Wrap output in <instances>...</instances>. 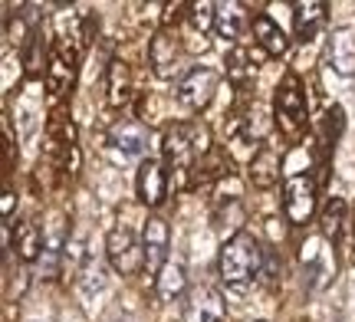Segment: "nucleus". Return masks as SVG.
<instances>
[{
  "label": "nucleus",
  "instance_id": "obj_1",
  "mask_svg": "<svg viewBox=\"0 0 355 322\" xmlns=\"http://www.w3.org/2000/svg\"><path fill=\"white\" fill-rule=\"evenodd\" d=\"M263 250H260V244H257L250 233H234L227 244L220 247V260H217V267H220V280L227 286H237V289H243V286L254 280L257 273L263 270Z\"/></svg>",
  "mask_w": 355,
  "mask_h": 322
},
{
  "label": "nucleus",
  "instance_id": "obj_2",
  "mask_svg": "<svg viewBox=\"0 0 355 322\" xmlns=\"http://www.w3.org/2000/svg\"><path fill=\"white\" fill-rule=\"evenodd\" d=\"M273 116H277V129L296 142L306 132V122H309V105H306V92L303 82L296 73H286L277 86V99H273Z\"/></svg>",
  "mask_w": 355,
  "mask_h": 322
},
{
  "label": "nucleus",
  "instance_id": "obj_3",
  "mask_svg": "<svg viewBox=\"0 0 355 322\" xmlns=\"http://www.w3.org/2000/svg\"><path fill=\"white\" fill-rule=\"evenodd\" d=\"M105 260L122 276H135V273L145 270V247H141V240L135 237L132 227L119 224V227L109 231V237H105Z\"/></svg>",
  "mask_w": 355,
  "mask_h": 322
},
{
  "label": "nucleus",
  "instance_id": "obj_4",
  "mask_svg": "<svg viewBox=\"0 0 355 322\" xmlns=\"http://www.w3.org/2000/svg\"><path fill=\"white\" fill-rule=\"evenodd\" d=\"M217 82H220L217 69H211V66H191L188 73L178 79V89H175L178 102L184 109H191V112H201L214 99Z\"/></svg>",
  "mask_w": 355,
  "mask_h": 322
},
{
  "label": "nucleus",
  "instance_id": "obj_5",
  "mask_svg": "<svg viewBox=\"0 0 355 322\" xmlns=\"http://www.w3.org/2000/svg\"><path fill=\"white\" fill-rule=\"evenodd\" d=\"M286 217L293 224H306L316 214V181L309 175H293L286 181Z\"/></svg>",
  "mask_w": 355,
  "mask_h": 322
},
{
  "label": "nucleus",
  "instance_id": "obj_6",
  "mask_svg": "<svg viewBox=\"0 0 355 322\" xmlns=\"http://www.w3.org/2000/svg\"><path fill=\"white\" fill-rule=\"evenodd\" d=\"M135 191H139V201L145 207L165 204L168 175H165V165H162L158 158H145V161L139 165V175H135Z\"/></svg>",
  "mask_w": 355,
  "mask_h": 322
},
{
  "label": "nucleus",
  "instance_id": "obj_7",
  "mask_svg": "<svg viewBox=\"0 0 355 322\" xmlns=\"http://www.w3.org/2000/svg\"><path fill=\"white\" fill-rule=\"evenodd\" d=\"M168 224L162 217H148L141 224V247H145V270L148 273H162V267L168 263Z\"/></svg>",
  "mask_w": 355,
  "mask_h": 322
},
{
  "label": "nucleus",
  "instance_id": "obj_8",
  "mask_svg": "<svg viewBox=\"0 0 355 322\" xmlns=\"http://www.w3.org/2000/svg\"><path fill=\"white\" fill-rule=\"evenodd\" d=\"M162 148H165L168 168L178 171V175H184V171L191 168V158L198 155V148H194V135H191V125H171V129L165 132Z\"/></svg>",
  "mask_w": 355,
  "mask_h": 322
},
{
  "label": "nucleus",
  "instance_id": "obj_9",
  "mask_svg": "<svg viewBox=\"0 0 355 322\" xmlns=\"http://www.w3.org/2000/svg\"><path fill=\"white\" fill-rule=\"evenodd\" d=\"M181 39H178L175 30H158L152 37V43H148V63H152V69L158 73V76H171L178 66V56H181V46H178Z\"/></svg>",
  "mask_w": 355,
  "mask_h": 322
},
{
  "label": "nucleus",
  "instance_id": "obj_10",
  "mask_svg": "<svg viewBox=\"0 0 355 322\" xmlns=\"http://www.w3.org/2000/svg\"><path fill=\"white\" fill-rule=\"evenodd\" d=\"M109 142L112 148H119L122 155H145L148 148V129L141 122H115L112 132H109Z\"/></svg>",
  "mask_w": 355,
  "mask_h": 322
},
{
  "label": "nucleus",
  "instance_id": "obj_11",
  "mask_svg": "<svg viewBox=\"0 0 355 322\" xmlns=\"http://www.w3.org/2000/svg\"><path fill=\"white\" fill-rule=\"evenodd\" d=\"M184 286H188V273H184V263H178V260H168L162 273L155 276V293L162 303H175L184 293Z\"/></svg>",
  "mask_w": 355,
  "mask_h": 322
},
{
  "label": "nucleus",
  "instance_id": "obj_12",
  "mask_svg": "<svg viewBox=\"0 0 355 322\" xmlns=\"http://www.w3.org/2000/svg\"><path fill=\"white\" fill-rule=\"evenodd\" d=\"M279 178V152L270 145H260L250 158V181L257 188H270Z\"/></svg>",
  "mask_w": 355,
  "mask_h": 322
},
{
  "label": "nucleus",
  "instance_id": "obj_13",
  "mask_svg": "<svg viewBox=\"0 0 355 322\" xmlns=\"http://www.w3.org/2000/svg\"><path fill=\"white\" fill-rule=\"evenodd\" d=\"M329 60L332 69L339 76H352L355 73V30H339L329 43Z\"/></svg>",
  "mask_w": 355,
  "mask_h": 322
},
{
  "label": "nucleus",
  "instance_id": "obj_14",
  "mask_svg": "<svg viewBox=\"0 0 355 322\" xmlns=\"http://www.w3.org/2000/svg\"><path fill=\"white\" fill-rule=\"evenodd\" d=\"M254 37L257 43H260V50L266 53V56H283L286 53V33L279 30V24H273L266 13H260V17H254Z\"/></svg>",
  "mask_w": 355,
  "mask_h": 322
},
{
  "label": "nucleus",
  "instance_id": "obj_15",
  "mask_svg": "<svg viewBox=\"0 0 355 322\" xmlns=\"http://www.w3.org/2000/svg\"><path fill=\"white\" fill-rule=\"evenodd\" d=\"M105 96H109V105H125L128 96H132V69L122 60H112L109 63V73H105Z\"/></svg>",
  "mask_w": 355,
  "mask_h": 322
},
{
  "label": "nucleus",
  "instance_id": "obj_16",
  "mask_svg": "<svg viewBox=\"0 0 355 322\" xmlns=\"http://www.w3.org/2000/svg\"><path fill=\"white\" fill-rule=\"evenodd\" d=\"M293 13H296V37H300V43H309V39L316 37V30L322 26V17H326V3H319V0L293 3Z\"/></svg>",
  "mask_w": 355,
  "mask_h": 322
},
{
  "label": "nucleus",
  "instance_id": "obj_17",
  "mask_svg": "<svg viewBox=\"0 0 355 322\" xmlns=\"http://www.w3.org/2000/svg\"><path fill=\"white\" fill-rule=\"evenodd\" d=\"M60 260H63V227L53 224V231L43 237V253H40V276L53 280L60 273Z\"/></svg>",
  "mask_w": 355,
  "mask_h": 322
},
{
  "label": "nucleus",
  "instance_id": "obj_18",
  "mask_svg": "<svg viewBox=\"0 0 355 322\" xmlns=\"http://www.w3.org/2000/svg\"><path fill=\"white\" fill-rule=\"evenodd\" d=\"M17 253H20L24 263H33V260H40V253H43V231L33 227L30 220L17 224Z\"/></svg>",
  "mask_w": 355,
  "mask_h": 322
},
{
  "label": "nucleus",
  "instance_id": "obj_19",
  "mask_svg": "<svg viewBox=\"0 0 355 322\" xmlns=\"http://www.w3.org/2000/svg\"><path fill=\"white\" fill-rule=\"evenodd\" d=\"M214 30L220 33L224 39H234L243 33V13H241V3H217V17H214Z\"/></svg>",
  "mask_w": 355,
  "mask_h": 322
},
{
  "label": "nucleus",
  "instance_id": "obj_20",
  "mask_svg": "<svg viewBox=\"0 0 355 322\" xmlns=\"http://www.w3.org/2000/svg\"><path fill=\"white\" fill-rule=\"evenodd\" d=\"M266 53L263 50H243V46H234V50H230V56H227V66H230V76L237 79V82H241V79H250L257 73V63H260V60H263Z\"/></svg>",
  "mask_w": 355,
  "mask_h": 322
},
{
  "label": "nucleus",
  "instance_id": "obj_21",
  "mask_svg": "<svg viewBox=\"0 0 355 322\" xmlns=\"http://www.w3.org/2000/svg\"><path fill=\"white\" fill-rule=\"evenodd\" d=\"M79 286H83V293L86 296H96L105 289V267H102V260L96 257H86L83 260V270H79Z\"/></svg>",
  "mask_w": 355,
  "mask_h": 322
},
{
  "label": "nucleus",
  "instance_id": "obj_22",
  "mask_svg": "<svg viewBox=\"0 0 355 322\" xmlns=\"http://www.w3.org/2000/svg\"><path fill=\"white\" fill-rule=\"evenodd\" d=\"M345 224V201L343 197H332L329 204L322 207V233L326 237H339Z\"/></svg>",
  "mask_w": 355,
  "mask_h": 322
},
{
  "label": "nucleus",
  "instance_id": "obj_23",
  "mask_svg": "<svg viewBox=\"0 0 355 322\" xmlns=\"http://www.w3.org/2000/svg\"><path fill=\"white\" fill-rule=\"evenodd\" d=\"M214 17H217V3H211V0L188 3V20H191V26H194L201 37L211 30V26H214Z\"/></svg>",
  "mask_w": 355,
  "mask_h": 322
},
{
  "label": "nucleus",
  "instance_id": "obj_24",
  "mask_svg": "<svg viewBox=\"0 0 355 322\" xmlns=\"http://www.w3.org/2000/svg\"><path fill=\"white\" fill-rule=\"evenodd\" d=\"M345 125V116L339 105H332V109H326V122H322V148H329V138L336 142L339 138V132H343Z\"/></svg>",
  "mask_w": 355,
  "mask_h": 322
},
{
  "label": "nucleus",
  "instance_id": "obj_25",
  "mask_svg": "<svg viewBox=\"0 0 355 322\" xmlns=\"http://www.w3.org/2000/svg\"><path fill=\"white\" fill-rule=\"evenodd\" d=\"M10 214H13V194L3 191V220H10Z\"/></svg>",
  "mask_w": 355,
  "mask_h": 322
}]
</instances>
